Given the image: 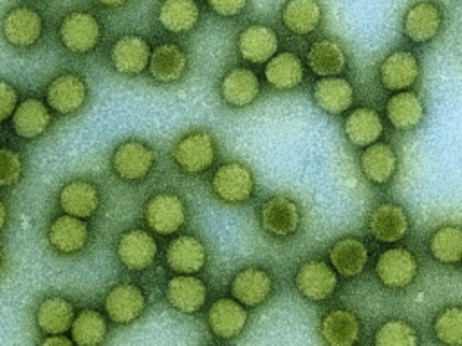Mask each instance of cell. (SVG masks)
<instances>
[{"label": "cell", "mask_w": 462, "mask_h": 346, "mask_svg": "<svg viewBox=\"0 0 462 346\" xmlns=\"http://www.w3.org/2000/svg\"><path fill=\"white\" fill-rule=\"evenodd\" d=\"M76 317V308L70 299L63 296H47L43 297L34 312V323L38 330L45 335L49 333H65L70 330Z\"/></svg>", "instance_id": "33"}, {"label": "cell", "mask_w": 462, "mask_h": 346, "mask_svg": "<svg viewBox=\"0 0 462 346\" xmlns=\"http://www.w3.org/2000/svg\"><path fill=\"white\" fill-rule=\"evenodd\" d=\"M247 321V306H244L233 296L215 299L206 315V323L211 335L220 341L236 339L245 330Z\"/></svg>", "instance_id": "16"}, {"label": "cell", "mask_w": 462, "mask_h": 346, "mask_svg": "<svg viewBox=\"0 0 462 346\" xmlns=\"http://www.w3.org/2000/svg\"><path fill=\"white\" fill-rule=\"evenodd\" d=\"M419 274L417 256L408 247H388L375 260V276L390 290L408 288Z\"/></svg>", "instance_id": "8"}, {"label": "cell", "mask_w": 462, "mask_h": 346, "mask_svg": "<svg viewBox=\"0 0 462 346\" xmlns=\"http://www.w3.org/2000/svg\"><path fill=\"white\" fill-rule=\"evenodd\" d=\"M189 67L186 50L171 41H162L152 49L148 74L152 79L162 85H171L180 81Z\"/></svg>", "instance_id": "26"}, {"label": "cell", "mask_w": 462, "mask_h": 346, "mask_svg": "<svg viewBox=\"0 0 462 346\" xmlns=\"http://www.w3.org/2000/svg\"><path fill=\"white\" fill-rule=\"evenodd\" d=\"M7 222H9V207H7V204L0 198V232L5 229Z\"/></svg>", "instance_id": "46"}, {"label": "cell", "mask_w": 462, "mask_h": 346, "mask_svg": "<svg viewBox=\"0 0 462 346\" xmlns=\"http://www.w3.org/2000/svg\"><path fill=\"white\" fill-rule=\"evenodd\" d=\"M143 214L152 232L161 236H171L186 225L188 207L179 193L159 191L148 196Z\"/></svg>", "instance_id": "3"}, {"label": "cell", "mask_w": 462, "mask_h": 346, "mask_svg": "<svg viewBox=\"0 0 462 346\" xmlns=\"http://www.w3.org/2000/svg\"><path fill=\"white\" fill-rule=\"evenodd\" d=\"M359 166L365 178L374 186H386L397 171V153L388 142H374L363 148Z\"/></svg>", "instance_id": "29"}, {"label": "cell", "mask_w": 462, "mask_h": 346, "mask_svg": "<svg viewBox=\"0 0 462 346\" xmlns=\"http://www.w3.org/2000/svg\"><path fill=\"white\" fill-rule=\"evenodd\" d=\"M301 207L287 195H273L265 198L258 209V223L262 231L273 238L285 240L294 236L301 227Z\"/></svg>", "instance_id": "6"}, {"label": "cell", "mask_w": 462, "mask_h": 346, "mask_svg": "<svg viewBox=\"0 0 462 346\" xmlns=\"http://www.w3.org/2000/svg\"><path fill=\"white\" fill-rule=\"evenodd\" d=\"M374 341L383 346H415L420 342V335L408 321L388 319L377 328Z\"/></svg>", "instance_id": "41"}, {"label": "cell", "mask_w": 462, "mask_h": 346, "mask_svg": "<svg viewBox=\"0 0 462 346\" xmlns=\"http://www.w3.org/2000/svg\"><path fill=\"white\" fill-rule=\"evenodd\" d=\"M18 106V90L13 83L0 79V123L13 117Z\"/></svg>", "instance_id": "43"}, {"label": "cell", "mask_w": 462, "mask_h": 346, "mask_svg": "<svg viewBox=\"0 0 462 346\" xmlns=\"http://www.w3.org/2000/svg\"><path fill=\"white\" fill-rule=\"evenodd\" d=\"M103 29L99 20L88 11H70L58 25L61 47L76 56L90 54L101 41Z\"/></svg>", "instance_id": "5"}, {"label": "cell", "mask_w": 462, "mask_h": 346, "mask_svg": "<svg viewBox=\"0 0 462 346\" xmlns=\"http://www.w3.org/2000/svg\"><path fill=\"white\" fill-rule=\"evenodd\" d=\"M2 269H4V254L0 250V272H2Z\"/></svg>", "instance_id": "48"}, {"label": "cell", "mask_w": 462, "mask_h": 346, "mask_svg": "<svg viewBox=\"0 0 462 346\" xmlns=\"http://www.w3.org/2000/svg\"><path fill=\"white\" fill-rule=\"evenodd\" d=\"M166 303L180 314H197L208 301V285L195 274L171 276L164 287Z\"/></svg>", "instance_id": "19"}, {"label": "cell", "mask_w": 462, "mask_h": 346, "mask_svg": "<svg viewBox=\"0 0 462 346\" xmlns=\"http://www.w3.org/2000/svg\"><path fill=\"white\" fill-rule=\"evenodd\" d=\"M150 43L139 34H123L110 47V65L121 76H141L148 70Z\"/></svg>", "instance_id": "17"}, {"label": "cell", "mask_w": 462, "mask_h": 346, "mask_svg": "<svg viewBox=\"0 0 462 346\" xmlns=\"http://www.w3.org/2000/svg\"><path fill=\"white\" fill-rule=\"evenodd\" d=\"M263 77L274 90H294L305 79V67L298 54L282 50L265 63Z\"/></svg>", "instance_id": "32"}, {"label": "cell", "mask_w": 462, "mask_h": 346, "mask_svg": "<svg viewBox=\"0 0 462 346\" xmlns=\"http://www.w3.org/2000/svg\"><path fill=\"white\" fill-rule=\"evenodd\" d=\"M47 245L60 256L79 254L90 241V225L85 218L63 213L51 220L45 232Z\"/></svg>", "instance_id": "11"}, {"label": "cell", "mask_w": 462, "mask_h": 346, "mask_svg": "<svg viewBox=\"0 0 462 346\" xmlns=\"http://www.w3.org/2000/svg\"><path fill=\"white\" fill-rule=\"evenodd\" d=\"M0 34L9 47L20 50L29 49L38 43L43 34V18L34 7H11L0 22Z\"/></svg>", "instance_id": "9"}, {"label": "cell", "mask_w": 462, "mask_h": 346, "mask_svg": "<svg viewBox=\"0 0 462 346\" xmlns=\"http://www.w3.org/2000/svg\"><path fill=\"white\" fill-rule=\"evenodd\" d=\"M307 67L319 77L339 76L346 68V52L332 38L316 40L307 50Z\"/></svg>", "instance_id": "34"}, {"label": "cell", "mask_w": 462, "mask_h": 346, "mask_svg": "<svg viewBox=\"0 0 462 346\" xmlns=\"http://www.w3.org/2000/svg\"><path fill=\"white\" fill-rule=\"evenodd\" d=\"M88 99V85L76 72H61L45 88V103L61 117L78 114Z\"/></svg>", "instance_id": "10"}, {"label": "cell", "mask_w": 462, "mask_h": 346, "mask_svg": "<svg viewBox=\"0 0 462 346\" xmlns=\"http://www.w3.org/2000/svg\"><path fill=\"white\" fill-rule=\"evenodd\" d=\"M345 135L356 148H366L383 137L384 124L381 115L368 106H359L352 110L345 119Z\"/></svg>", "instance_id": "36"}, {"label": "cell", "mask_w": 462, "mask_h": 346, "mask_svg": "<svg viewBox=\"0 0 462 346\" xmlns=\"http://www.w3.org/2000/svg\"><path fill=\"white\" fill-rule=\"evenodd\" d=\"M58 204L63 213L88 220L101 207V191L97 184L87 178H74L61 186Z\"/></svg>", "instance_id": "25"}, {"label": "cell", "mask_w": 462, "mask_h": 346, "mask_svg": "<svg viewBox=\"0 0 462 346\" xmlns=\"http://www.w3.org/2000/svg\"><path fill=\"white\" fill-rule=\"evenodd\" d=\"M130 0H96V4L103 5V7H108V9H117V7H123L126 5Z\"/></svg>", "instance_id": "47"}, {"label": "cell", "mask_w": 462, "mask_h": 346, "mask_svg": "<svg viewBox=\"0 0 462 346\" xmlns=\"http://www.w3.org/2000/svg\"><path fill=\"white\" fill-rule=\"evenodd\" d=\"M164 261L175 274H199L208 263V249L200 238L179 234L168 243Z\"/></svg>", "instance_id": "20"}, {"label": "cell", "mask_w": 462, "mask_h": 346, "mask_svg": "<svg viewBox=\"0 0 462 346\" xmlns=\"http://www.w3.org/2000/svg\"><path fill=\"white\" fill-rule=\"evenodd\" d=\"M144 290L135 283H117L103 297V312L110 323L126 326L135 323L146 310Z\"/></svg>", "instance_id": "12"}, {"label": "cell", "mask_w": 462, "mask_h": 346, "mask_svg": "<svg viewBox=\"0 0 462 346\" xmlns=\"http://www.w3.org/2000/svg\"><path fill=\"white\" fill-rule=\"evenodd\" d=\"M363 324L346 308H332L319 321V335L330 346H350L361 339Z\"/></svg>", "instance_id": "30"}, {"label": "cell", "mask_w": 462, "mask_h": 346, "mask_svg": "<svg viewBox=\"0 0 462 346\" xmlns=\"http://www.w3.org/2000/svg\"><path fill=\"white\" fill-rule=\"evenodd\" d=\"M386 119L390 126L397 132H411L415 130L426 114L424 103L420 96L413 90H399L388 97L384 106Z\"/></svg>", "instance_id": "28"}, {"label": "cell", "mask_w": 462, "mask_h": 346, "mask_svg": "<svg viewBox=\"0 0 462 346\" xmlns=\"http://www.w3.org/2000/svg\"><path fill=\"white\" fill-rule=\"evenodd\" d=\"M328 261L339 276L352 279L359 276L368 263L366 243L356 236L339 238L328 249Z\"/></svg>", "instance_id": "31"}, {"label": "cell", "mask_w": 462, "mask_h": 346, "mask_svg": "<svg viewBox=\"0 0 462 346\" xmlns=\"http://www.w3.org/2000/svg\"><path fill=\"white\" fill-rule=\"evenodd\" d=\"M217 139L209 130L195 128L180 135L171 148V160L184 175L206 173L217 160Z\"/></svg>", "instance_id": "1"}, {"label": "cell", "mask_w": 462, "mask_h": 346, "mask_svg": "<svg viewBox=\"0 0 462 346\" xmlns=\"http://www.w3.org/2000/svg\"><path fill=\"white\" fill-rule=\"evenodd\" d=\"M337 270L330 265V261L319 258L305 260L294 272V287L298 294L310 303H321L330 299L337 290Z\"/></svg>", "instance_id": "7"}, {"label": "cell", "mask_w": 462, "mask_h": 346, "mask_svg": "<svg viewBox=\"0 0 462 346\" xmlns=\"http://www.w3.org/2000/svg\"><path fill=\"white\" fill-rule=\"evenodd\" d=\"M157 20L168 32L186 34L193 31L200 20V9L195 0H162Z\"/></svg>", "instance_id": "37"}, {"label": "cell", "mask_w": 462, "mask_h": 346, "mask_svg": "<svg viewBox=\"0 0 462 346\" xmlns=\"http://www.w3.org/2000/svg\"><path fill=\"white\" fill-rule=\"evenodd\" d=\"M354 86L341 76L319 77L312 86V99L328 115H341L354 105Z\"/></svg>", "instance_id": "27"}, {"label": "cell", "mask_w": 462, "mask_h": 346, "mask_svg": "<svg viewBox=\"0 0 462 346\" xmlns=\"http://www.w3.org/2000/svg\"><path fill=\"white\" fill-rule=\"evenodd\" d=\"M249 0H208L209 9L222 18H235L242 14Z\"/></svg>", "instance_id": "44"}, {"label": "cell", "mask_w": 462, "mask_h": 346, "mask_svg": "<svg viewBox=\"0 0 462 346\" xmlns=\"http://www.w3.org/2000/svg\"><path fill=\"white\" fill-rule=\"evenodd\" d=\"M159 254V243L155 236L146 229H128L125 231L116 243V256L119 263L132 270L143 272L150 269Z\"/></svg>", "instance_id": "13"}, {"label": "cell", "mask_w": 462, "mask_h": 346, "mask_svg": "<svg viewBox=\"0 0 462 346\" xmlns=\"http://www.w3.org/2000/svg\"><path fill=\"white\" fill-rule=\"evenodd\" d=\"M70 337L74 344H85V346L103 344L108 337L106 315L94 308L79 310L72 321Z\"/></svg>", "instance_id": "38"}, {"label": "cell", "mask_w": 462, "mask_h": 346, "mask_svg": "<svg viewBox=\"0 0 462 346\" xmlns=\"http://www.w3.org/2000/svg\"><path fill=\"white\" fill-rule=\"evenodd\" d=\"M209 186L217 200L227 205H242L254 196L256 178L247 164L227 160L213 171Z\"/></svg>", "instance_id": "2"}, {"label": "cell", "mask_w": 462, "mask_h": 346, "mask_svg": "<svg viewBox=\"0 0 462 346\" xmlns=\"http://www.w3.org/2000/svg\"><path fill=\"white\" fill-rule=\"evenodd\" d=\"M231 296L247 308H258L274 292V279L262 267H245L238 270L229 283Z\"/></svg>", "instance_id": "18"}, {"label": "cell", "mask_w": 462, "mask_h": 346, "mask_svg": "<svg viewBox=\"0 0 462 346\" xmlns=\"http://www.w3.org/2000/svg\"><path fill=\"white\" fill-rule=\"evenodd\" d=\"M420 77V63L411 50H393L379 65V81L390 92L410 90Z\"/></svg>", "instance_id": "21"}, {"label": "cell", "mask_w": 462, "mask_h": 346, "mask_svg": "<svg viewBox=\"0 0 462 346\" xmlns=\"http://www.w3.org/2000/svg\"><path fill=\"white\" fill-rule=\"evenodd\" d=\"M433 335L451 346H462V305L444 306L433 319Z\"/></svg>", "instance_id": "40"}, {"label": "cell", "mask_w": 462, "mask_h": 346, "mask_svg": "<svg viewBox=\"0 0 462 346\" xmlns=\"http://www.w3.org/2000/svg\"><path fill=\"white\" fill-rule=\"evenodd\" d=\"M157 162L155 150L139 139H128L116 146L110 157V166L116 177L123 182L135 184L150 177Z\"/></svg>", "instance_id": "4"}, {"label": "cell", "mask_w": 462, "mask_h": 346, "mask_svg": "<svg viewBox=\"0 0 462 346\" xmlns=\"http://www.w3.org/2000/svg\"><path fill=\"white\" fill-rule=\"evenodd\" d=\"M23 177V159L13 148H0V189H13Z\"/></svg>", "instance_id": "42"}, {"label": "cell", "mask_w": 462, "mask_h": 346, "mask_svg": "<svg viewBox=\"0 0 462 346\" xmlns=\"http://www.w3.org/2000/svg\"><path fill=\"white\" fill-rule=\"evenodd\" d=\"M51 124H52V110L45 101L38 97H27L20 101L11 117L13 132L23 141H34L45 135Z\"/></svg>", "instance_id": "24"}, {"label": "cell", "mask_w": 462, "mask_h": 346, "mask_svg": "<svg viewBox=\"0 0 462 346\" xmlns=\"http://www.w3.org/2000/svg\"><path fill=\"white\" fill-rule=\"evenodd\" d=\"M43 346H52V344H61V346H70V344H74V341H72V337H67L65 333H49L47 337H43L42 341H40Z\"/></svg>", "instance_id": "45"}, {"label": "cell", "mask_w": 462, "mask_h": 346, "mask_svg": "<svg viewBox=\"0 0 462 346\" xmlns=\"http://www.w3.org/2000/svg\"><path fill=\"white\" fill-rule=\"evenodd\" d=\"M444 25L442 7L435 0H417L413 2L402 18L404 36L417 43L424 45L433 41Z\"/></svg>", "instance_id": "14"}, {"label": "cell", "mask_w": 462, "mask_h": 346, "mask_svg": "<svg viewBox=\"0 0 462 346\" xmlns=\"http://www.w3.org/2000/svg\"><path fill=\"white\" fill-rule=\"evenodd\" d=\"M428 249L431 256L444 265H457L462 261V227L455 223L440 225L430 236Z\"/></svg>", "instance_id": "39"}, {"label": "cell", "mask_w": 462, "mask_h": 346, "mask_svg": "<svg viewBox=\"0 0 462 346\" xmlns=\"http://www.w3.org/2000/svg\"><path fill=\"white\" fill-rule=\"evenodd\" d=\"M260 77L247 67L229 68L218 83L220 99L231 108H245L253 105L260 97Z\"/></svg>", "instance_id": "22"}, {"label": "cell", "mask_w": 462, "mask_h": 346, "mask_svg": "<svg viewBox=\"0 0 462 346\" xmlns=\"http://www.w3.org/2000/svg\"><path fill=\"white\" fill-rule=\"evenodd\" d=\"M280 16L289 32L307 36L321 25L323 5L319 0H285Z\"/></svg>", "instance_id": "35"}, {"label": "cell", "mask_w": 462, "mask_h": 346, "mask_svg": "<svg viewBox=\"0 0 462 346\" xmlns=\"http://www.w3.org/2000/svg\"><path fill=\"white\" fill-rule=\"evenodd\" d=\"M370 236L381 243H397L410 232V218L402 205L395 202L377 204L366 218Z\"/></svg>", "instance_id": "15"}, {"label": "cell", "mask_w": 462, "mask_h": 346, "mask_svg": "<svg viewBox=\"0 0 462 346\" xmlns=\"http://www.w3.org/2000/svg\"><path fill=\"white\" fill-rule=\"evenodd\" d=\"M278 34L265 23H251L236 38L238 56L251 65H263L278 52Z\"/></svg>", "instance_id": "23"}]
</instances>
